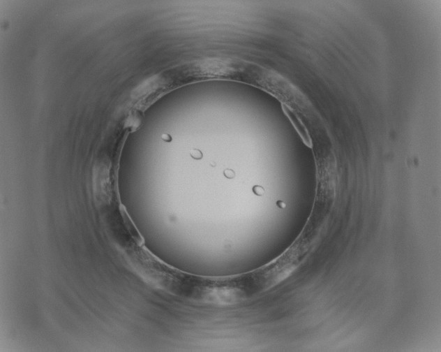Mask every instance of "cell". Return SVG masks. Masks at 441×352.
Here are the masks:
<instances>
[{"mask_svg": "<svg viewBox=\"0 0 441 352\" xmlns=\"http://www.w3.org/2000/svg\"><path fill=\"white\" fill-rule=\"evenodd\" d=\"M141 272L156 288L182 302L208 307L235 306L252 300L244 273L202 276L181 270L153 255L141 261Z\"/></svg>", "mask_w": 441, "mask_h": 352, "instance_id": "1", "label": "cell"}, {"mask_svg": "<svg viewBox=\"0 0 441 352\" xmlns=\"http://www.w3.org/2000/svg\"><path fill=\"white\" fill-rule=\"evenodd\" d=\"M257 74L256 64L237 59L210 58L177 65L153 77L149 86L156 96L178 87L209 80H229L251 85Z\"/></svg>", "mask_w": 441, "mask_h": 352, "instance_id": "2", "label": "cell"}, {"mask_svg": "<svg viewBox=\"0 0 441 352\" xmlns=\"http://www.w3.org/2000/svg\"><path fill=\"white\" fill-rule=\"evenodd\" d=\"M226 172L228 173L227 174L225 173L227 177H234V173L232 170H226Z\"/></svg>", "mask_w": 441, "mask_h": 352, "instance_id": "4", "label": "cell"}, {"mask_svg": "<svg viewBox=\"0 0 441 352\" xmlns=\"http://www.w3.org/2000/svg\"><path fill=\"white\" fill-rule=\"evenodd\" d=\"M255 192L260 195H261L264 192L263 189L261 188L260 186H256L255 187Z\"/></svg>", "mask_w": 441, "mask_h": 352, "instance_id": "3", "label": "cell"}]
</instances>
